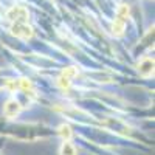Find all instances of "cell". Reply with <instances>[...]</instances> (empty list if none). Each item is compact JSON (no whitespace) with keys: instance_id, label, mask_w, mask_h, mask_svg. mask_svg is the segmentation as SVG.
Here are the masks:
<instances>
[{"instance_id":"obj_1","label":"cell","mask_w":155,"mask_h":155,"mask_svg":"<svg viewBox=\"0 0 155 155\" xmlns=\"http://www.w3.org/2000/svg\"><path fill=\"white\" fill-rule=\"evenodd\" d=\"M138 71H140L141 76H144V78L152 76V73H153V61L150 58H143L140 61V64H138Z\"/></svg>"},{"instance_id":"obj_2","label":"cell","mask_w":155,"mask_h":155,"mask_svg":"<svg viewBox=\"0 0 155 155\" xmlns=\"http://www.w3.org/2000/svg\"><path fill=\"white\" fill-rule=\"evenodd\" d=\"M20 112V106H19V102L16 99H8L6 101V104L3 107V113L5 116H8V118H14V116H17Z\"/></svg>"},{"instance_id":"obj_3","label":"cell","mask_w":155,"mask_h":155,"mask_svg":"<svg viewBox=\"0 0 155 155\" xmlns=\"http://www.w3.org/2000/svg\"><path fill=\"white\" fill-rule=\"evenodd\" d=\"M126 30V19H121V17H116L112 23V31L115 36H123Z\"/></svg>"},{"instance_id":"obj_4","label":"cell","mask_w":155,"mask_h":155,"mask_svg":"<svg viewBox=\"0 0 155 155\" xmlns=\"http://www.w3.org/2000/svg\"><path fill=\"white\" fill-rule=\"evenodd\" d=\"M61 155H76V149L70 141H64L61 146Z\"/></svg>"}]
</instances>
